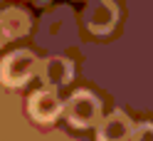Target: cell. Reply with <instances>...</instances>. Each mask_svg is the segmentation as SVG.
<instances>
[{"instance_id":"6da1fadb","label":"cell","mask_w":153,"mask_h":141,"mask_svg":"<svg viewBox=\"0 0 153 141\" xmlns=\"http://www.w3.org/2000/svg\"><path fill=\"white\" fill-rule=\"evenodd\" d=\"M37 67V60L30 50H15L10 54H5L3 64H0V82L5 87H22L30 82L32 72Z\"/></svg>"},{"instance_id":"7a4b0ae2","label":"cell","mask_w":153,"mask_h":141,"mask_svg":"<svg viewBox=\"0 0 153 141\" xmlns=\"http://www.w3.org/2000/svg\"><path fill=\"white\" fill-rule=\"evenodd\" d=\"M64 111H67V121H69L72 126L87 129V126H91L94 121L99 119V114H101V101L94 97L89 89H79V92L72 94L69 101H67Z\"/></svg>"},{"instance_id":"3957f363","label":"cell","mask_w":153,"mask_h":141,"mask_svg":"<svg viewBox=\"0 0 153 141\" xmlns=\"http://www.w3.org/2000/svg\"><path fill=\"white\" fill-rule=\"evenodd\" d=\"M119 22V5L114 0H91L84 10V25L91 35H109Z\"/></svg>"},{"instance_id":"277c9868","label":"cell","mask_w":153,"mask_h":141,"mask_svg":"<svg viewBox=\"0 0 153 141\" xmlns=\"http://www.w3.org/2000/svg\"><path fill=\"white\" fill-rule=\"evenodd\" d=\"M30 116L40 124H52V121L62 114V101L54 94V89H37L32 92L30 101H27Z\"/></svg>"},{"instance_id":"5b68a950","label":"cell","mask_w":153,"mask_h":141,"mask_svg":"<svg viewBox=\"0 0 153 141\" xmlns=\"http://www.w3.org/2000/svg\"><path fill=\"white\" fill-rule=\"evenodd\" d=\"M30 32V15L20 7H7L0 13V47L7 45L15 37Z\"/></svg>"},{"instance_id":"8992f818","label":"cell","mask_w":153,"mask_h":141,"mask_svg":"<svg viewBox=\"0 0 153 141\" xmlns=\"http://www.w3.org/2000/svg\"><path fill=\"white\" fill-rule=\"evenodd\" d=\"M131 119L123 111H114L101 121V126L97 131V141H128L131 139Z\"/></svg>"},{"instance_id":"52a82bcc","label":"cell","mask_w":153,"mask_h":141,"mask_svg":"<svg viewBox=\"0 0 153 141\" xmlns=\"http://www.w3.org/2000/svg\"><path fill=\"white\" fill-rule=\"evenodd\" d=\"M74 74V67L67 57H50L40 64V77L42 82H47L50 87H62L72 79Z\"/></svg>"},{"instance_id":"ba28073f","label":"cell","mask_w":153,"mask_h":141,"mask_svg":"<svg viewBox=\"0 0 153 141\" xmlns=\"http://www.w3.org/2000/svg\"><path fill=\"white\" fill-rule=\"evenodd\" d=\"M133 141H153V121H143L136 129H131Z\"/></svg>"},{"instance_id":"9c48e42d","label":"cell","mask_w":153,"mask_h":141,"mask_svg":"<svg viewBox=\"0 0 153 141\" xmlns=\"http://www.w3.org/2000/svg\"><path fill=\"white\" fill-rule=\"evenodd\" d=\"M37 3H45V0H37Z\"/></svg>"}]
</instances>
